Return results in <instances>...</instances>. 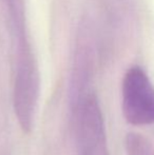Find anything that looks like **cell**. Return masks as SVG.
<instances>
[{
	"mask_svg": "<svg viewBox=\"0 0 154 155\" xmlns=\"http://www.w3.org/2000/svg\"><path fill=\"white\" fill-rule=\"evenodd\" d=\"M15 47V77L13 101L16 117L23 132H31L39 93L40 75L38 63L28 37L25 20L10 22Z\"/></svg>",
	"mask_w": 154,
	"mask_h": 155,
	"instance_id": "obj_1",
	"label": "cell"
},
{
	"mask_svg": "<svg viewBox=\"0 0 154 155\" xmlns=\"http://www.w3.org/2000/svg\"><path fill=\"white\" fill-rule=\"evenodd\" d=\"M78 155H109L105 123L96 95L87 91L74 99Z\"/></svg>",
	"mask_w": 154,
	"mask_h": 155,
	"instance_id": "obj_2",
	"label": "cell"
},
{
	"mask_svg": "<svg viewBox=\"0 0 154 155\" xmlns=\"http://www.w3.org/2000/svg\"><path fill=\"white\" fill-rule=\"evenodd\" d=\"M123 112L134 126L154 124V86L143 68L131 67L123 79Z\"/></svg>",
	"mask_w": 154,
	"mask_h": 155,
	"instance_id": "obj_3",
	"label": "cell"
},
{
	"mask_svg": "<svg viewBox=\"0 0 154 155\" xmlns=\"http://www.w3.org/2000/svg\"><path fill=\"white\" fill-rule=\"evenodd\" d=\"M128 155H154V147L148 138L137 133H130L126 137Z\"/></svg>",
	"mask_w": 154,
	"mask_h": 155,
	"instance_id": "obj_4",
	"label": "cell"
}]
</instances>
